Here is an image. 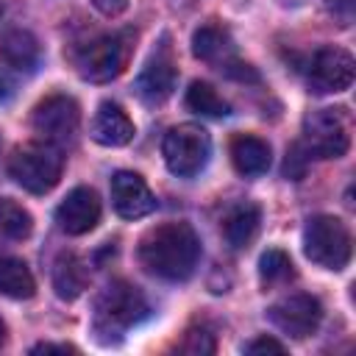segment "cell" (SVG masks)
I'll list each match as a JSON object with an SVG mask.
<instances>
[{
	"instance_id": "obj_18",
	"label": "cell",
	"mask_w": 356,
	"mask_h": 356,
	"mask_svg": "<svg viewBox=\"0 0 356 356\" xmlns=\"http://www.w3.org/2000/svg\"><path fill=\"white\" fill-rule=\"evenodd\" d=\"M3 61L19 72H33L42 61V47L31 31H8L0 44Z\"/></svg>"
},
{
	"instance_id": "obj_19",
	"label": "cell",
	"mask_w": 356,
	"mask_h": 356,
	"mask_svg": "<svg viewBox=\"0 0 356 356\" xmlns=\"http://www.w3.org/2000/svg\"><path fill=\"white\" fill-rule=\"evenodd\" d=\"M86 281H89L86 264L75 253H58V259L53 261V289H56V295L61 300H75L86 289Z\"/></svg>"
},
{
	"instance_id": "obj_1",
	"label": "cell",
	"mask_w": 356,
	"mask_h": 356,
	"mask_svg": "<svg viewBox=\"0 0 356 356\" xmlns=\"http://www.w3.org/2000/svg\"><path fill=\"white\" fill-rule=\"evenodd\" d=\"M136 256L150 275L161 281H186L200 261V239L189 222L170 220L139 239Z\"/></svg>"
},
{
	"instance_id": "obj_7",
	"label": "cell",
	"mask_w": 356,
	"mask_h": 356,
	"mask_svg": "<svg viewBox=\"0 0 356 356\" xmlns=\"http://www.w3.org/2000/svg\"><path fill=\"white\" fill-rule=\"evenodd\" d=\"M314 159H342L350 147V120L345 108H317L303 120V145Z\"/></svg>"
},
{
	"instance_id": "obj_6",
	"label": "cell",
	"mask_w": 356,
	"mask_h": 356,
	"mask_svg": "<svg viewBox=\"0 0 356 356\" xmlns=\"http://www.w3.org/2000/svg\"><path fill=\"white\" fill-rule=\"evenodd\" d=\"M303 253L325 270H342L350 261V231L339 217L317 214L303 228Z\"/></svg>"
},
{
	"instance_id": "obj_12",
	"label": "cell",
	"mask_w": 356,
	"mask_h": 356,
	"mask_svg": "<svg viewBox=\"0 0 356 356\" xmlns=\"http://www.w3.org/2000/svg\"><path fill=\"white\" fill-rule=\"evenodd\" d=\"M111 206L122 220H139L156 209V197L139 172L120 170L111 178Z\"/></svg>"
},
{
	"instance_id": "obj_26",
	"label": "cell",
	"mask_w": 356,
	"mask_h": 356,
	"mask_svg": "<svg viewBox=\"0 0 356 356\" xmlns=\"http://www.w3.org/2000/svg\"><path fill=\"white\" fill-rule=\"evenodd\" d=\"M245 350L248 353H284V345L278 339H273V337H259L250 345H245Z\"/></svg>"
},
{
	"instance_id": "obj_29",
	"label": "cell",
	"mask_w": 356,
	"mask_h": 356,
	"mask_svg": "<svg viewBox=\"0 0 356 356\" xmlns=\"http://www.w3.org/2000/svg\"><path fill=\"white\" fill-rule=\"evenodd\" d=\"M11 95H14L11 81H8V75L0 70V106H3V103H8V100H11Z\"/></svg>"
},
{
	"instance_id": "obj_17",
	"label": "cell",
	"mask_w": 356,
	"mask_h": 356,
	"mask_svg": "<svg viewBox=\"0 0 356 356\" xmlns=\"http://www.w3.org/2000/svg\"><path fill=\"white\" fill-rule=\"evenodd\" d=\"M259 225H261V211L253 203H236L222 217V234H225V239H228V245L234 250L248 248L256 239Z\"/></svg>"
},
{
	"instance_id": "obj_10",
	"label": "cell",
	"mask_w": 356,
	"mask_h": 356,
	"mask_svg": "<svg viewBox=\"0 0 356 356\" xmlns=\"http://www.w3.org/2000/svg\"><path fill=\"white\" fill-rule=\"evenodd\" d=\"M267 320L281 334H286L292 339H306V337H312L320 328L323 306H320V300L314 295L295 292V295H286V298L275 300L267 309Z\"/></svg>"
},
{
	"instance_id": "obj_16",
	"label": "cell",
	"mask_w": 356,
	"mask_h": 356,
	"mask_svg": "<svg viewBox=\"0 0 356 356\" xmlns=\"http://www.w3.org/2000/svg\"><path fill=\"white\" fill-rule=\"evenodd\" d=\"M231 164L245 178H259L270 170V145L253 134H239L231 139Z\"/></svg>"
},
{
	"instance_id": "obj_11",
	"label": "cell",
	"mask_w": 356,
	"mask_h": 356,
	"mask_svg": "<svg viewBox=\"0 0 356 356\" xmlns=\"http://www.w3.org/2000/svg\"><path fill=\"white\" fill-rule=\"evenodd\" d=\"M175 81H178V67H175V58H172L167 39H164L161 47L153 50V56L142 67V72L136 78V95L147 106H161L172 95Z\"/></svg>"
},
{
	"instance_id": "obj_3",
	"label": "cell",
	"mask_w": 356,
	"mask_h": 356,
	"mask_svg": "<svg viewBox=\"0 0 356 356\" xmlns=\"http://www.w3.org/2000/svg\"><path fill=\"white\" fill-rule=\"evenodd\" d=\"M134 31H114V33H97L86 42H78L70 53L75 72L89 83H106L114 81L134 53Z\"/></svg>"
},
{
	"instance_id": "obj_30",
	"label": "cell",
	"mask_w": 356,
	"mask_h": 356,
	"mask_svg": "<svg viewBox=\"0 0 356 356\" xmlns=\"http://www.w3.org/2000/svg\"><path fill=\"white\" fill-rule=\"evenodd\" d=\"M3 342H6V323L0 320V345H3Z\"/></svg>"
},
{
	"instance_id": "obj_22",
	"label": "cell",
	"mask_w": 356,
	"mask_h": 356,
	"mask_svg": "<svg viewBox=\"0 0 356 356\" xmlns=\"http://www.w3.org/2000/svg\"><path fill=\"white\" fill-rule=\"evenodd\" d=\"M33 231V217L28 209H22L19 203H14L11 197H0V236L11 239V242H22L28 239Z\"/></svg>"
},
{
	"instance_id": "obj_13",
	"label": "cell",
	"mask_w": 356,
	"mask_h": 356,
	"mask_svg": "<svg viewBox=\"0 0 356 356\" xmlns=\"http://www.w3.org/2000/svg\"><path fill=\"white\" fill-rule=\"evenodd\" d=\"M56 222L70 236L89 234L100 222V197H97V192L89 189V186H75L56 206Z\"/></svg>"
},
{
	"instance_id": "obj_4",
	"label": "cell",
	"mask_w": 356,
	"mask_h": 356,
	"mask_svg": "<svg viewBox=\"0 0 356 356\" xmlns=\"http://www.w3.org/2000/svg\"><path fill=\"white\" fill-rule=\"evenodd\" d=\"M64 156L47 142L22 145L8 156V175L31 195H44L61 181Z\"/></svg>"
},
{
	"instance_id": "obj_23",
	"label": "cell",
	"mask_w": 356,
	"mask_h": 356,
	"mask_svg": "<svg viewBox=\"0 0 356 356\" xmlns=\"http://www.w3.org/2000/svg\"><path fill=\"white\" fill-rule=\"evenodd\" d=\"M186 106H189V111H197L203 117H228L231 114V106L206 81H195L186 89Z\"/></svg>"
},
{
	"instance_id": "obj_25",
	"label": "cell",
	"mask_w": 356,
	"mask_h": 356,
	"mask_svg": "<svg viewBox=\"0 0 356 356\" xmlns=\"http://www.w3.org/2000/svg\"><path fill=\"white\" fill-rule=\"evenodd\" d=\"M325 8L339 19V25H350L353 19V0H325Z\"/></svg>"
},
{
	"instance_id": "obj_20",
	"label": "cell",
	"mask_w": 356,
	"mask_h": 356,
	"mask_svg": "<svg viewBox=\"0 0 356 356\" xmlns=\"http://www.w3.org/2000/svg\"><path fill=\"white\" fill-rule=\"evenodd\" d=\"M36 292V281L25 261L0 256V295L14 300H28Z\"/></svg>"
},
{
	"instance_id": "obj_14",
	"label": "cell",
	"mask_w": 356,
	"mask_h": 356,
	"mask_svg": "<svg viewBox=\"0 0 356 356\" xmlns=\"http://www.w3.org/2000/svg\"><path fill=\"white\" fill-rule=\"evenodd\" d=\"M92 139L103 147H122L134 139L136 128H134V120L125 114L122 106L106 100L97 106L95 117H92V128H89Z\"/></svg>"
},
{
	"instance_id": "obj_24",
	"label": "cell",
	"mask_w": 356,
	"mask_h": 356,
	"mask_svg": "<svg viewBox=\"0 0 356 356\" xmlns=\"http://www.w3.org/2000/svg\"><path fill=\"white\" fill-rule=\"evenodd\" d=\"M214 334L209 331V328H189L186 334H184V339H181V345H178V350L181 353H189V356H206V353H214Z\"/></svg>"
},
{
	"instance_id": "obj_21",
	"label": "cell",
	"mask_w": 356,
	"mask_h": 356,
	"mask_svg": "<svg viewBox=\"0 0 356 356\" xmlns=\"http://www.w3.org/2000/svg\"><path fill=\"white\" fill-rule=\"evenodd\" d=\"M292 278H295V264L284 250L270 248V250L261 253V259H259V281H261L264 289L284 286Z\"/></svg>"
},
{
	"instance_id": "obj_15",
	"label": "cell",
	"mask_w": 356,
	"mask_h": 356,
	"mask_svg": "<svg viewBox=\"0 0 356 356\" xmlns=\"http://www.w3.org/2000/svg\"><path fill=\"white\" fill-rule=\"evenodd\" d=\"M192 53H195V58H200L206 64H214L220 70H225L231 61H236L234 39L220 25H203V28H197L192 33Z\"/></svg>"
},
{
	"instance_id": "obj_5",
	"label": "cell",
	"mask_w": 356,
	"mask_h": 356,
	"mask_svg": "<svg viewBox=\"0 0 356 356\" xmlns=\"http://www.w3.org/2000/svg\"><path fill=\"white\" fill-rule=\"evenodd\" d=\"M161 156H164V164L172 175L195 178L209 164L211 139H209L206 128H200L195 122H181V125H175L164 134Z\"/></svg>"
},
{
	"instance_id": "obj_8",
	"label": "cell",
	"mask_w": 356,
	"mask_h": 356,
	"mask_svg": "<svg viewBox=\"0 0 356 356\" xmlns=\"http://www.w3.org/2000/svg\"><path fill=\"white\" fill-rule=\"evenodd\" d=\"M78 125H81V108H78L75 97H70V95H47L44 100L36 103V108L31 114L33 134L53 147L72 142Z\"/></svg>"
},
{
	"instance_id": "obj_2",
	"label": "cell",
	"mask_w": 356,
	"mask_h": 356,
	"mask_svg": "<svg viewBox=\"0 0 356 356\" xmlns=\"http://www.w3.org/2000/svg\"><path fill=\"white\" fill-rule=\"evenodd\" d=\"M147 314H150V306L139 286L128 281H111L95 300L92 334L100 345H117Z\"/></svg>"
},
{
	"instance_id": "obj_28",
	"label": "cell",
	"mask_w": 356,
	"mask_h": 356,
	"mask_svg": "<svg viewBox=\"0 0 356 356\" xmlns=\"http://www.w3.org/2000/svg\"><path fill=\"white\" fill-rule=\"evenodd\" d=\"M31 353H78L75 345H56V342H39L31 348Z\"/></svg>"
},
{
	"instance_id": "obj_27",
	"label": "cell",
	"mask_w": 356,
	"mask_h": 356,
	"mask_svg": "<svg viewBox=\"0 0 356 356\" xmlns=\"http://www.w3.org/2000/svg\"><path fill=\"white\" fill-rule=\"evenodd\" d=\"M100 14H106V17H117V14H122L125 8H128V0H89Z\"/></svg>"
},
{
	"instance_id": "obj_9",
	"label": "cell",
	"mask_w": 356,
	"mask_h": 356,
	"mask_svg": "<svg viewBox=\"0 0 356 356\" xmlns=\"http://www.w3.org/2000/svg\"><path fill=\"white\" fill-rule=\"evenodd\" d=\"M353 56L342 47L323 44L306 61V83L317 95L345 92L353 83Z\"/></svg>"
}]
</instances>
